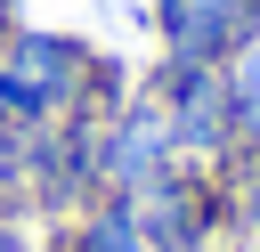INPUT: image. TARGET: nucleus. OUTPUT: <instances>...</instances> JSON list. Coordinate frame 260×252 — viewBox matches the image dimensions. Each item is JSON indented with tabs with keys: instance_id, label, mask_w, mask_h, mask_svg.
<instances>
[{
	"instance_id": "f257e3e1",
	"label": "nucleus",
	"mask_w": 260,
	"mask_h": 252,
	"mask_svg": "<svg viewBox=\"0 0 260 252\" xmlns=\"http://www.w3.org/2000/svg\"><path fill=\"white\" fill-rule=\"evenodd\" d=\"M162 122H171V154L195 171H219L236 154V122H228V65H179L162 57V73L146 81Z\"/></svg>"
},
{
	"instance_id": "f03ea898",
	"label": "nucleus",
	"mask_w": 260,
	"mask_h": 252,
	"mask_svg": "<svg viewBox=\"0 0 260 252\" xmlns=\"http://www.w3.org/2000/svg\"><path fill=\"white\" fill-rule=\"evenodd\" d=\"M130 211L154 252H219V228H236L219 171H195V163H171L146 195H130Z\"/></svg>"
},
{
	"instance_id": "7ed1b4c3",
	"label": "nucleus",
	"mask_w": 260,
	"mask_h": 252,
	"mask_svg": "<svg viewBox=\"0 0 260 252\" xmlns=\"http://www.w3.org/2000/svg\"><path fill=\"white\" fill-rule=\"evenodd\" d=\"M89 41H73V33H41V24H16L8 41H0V73H16L32 98H41V114L49 122H65V114H81V98H89Z\"/></svg>"
},
{
	"instance_id": "20e7f679",
	"label": "nucleus",
	"mask_w": 260,
	"mask_h": 252,
	"mask_svg": "<svg viewBox=\"0 0 260 252\" xmlns=\"http://www.w3.org/2000/svg\"><path fill=\"white\" fill-rule=\"evenodd\" d=\"M171 122L154 98H130L122 114H106V138H98V195H146L162 171H171Z\"/></svg>"
},
{
	"instance_id": "39448f33",
	"label": "nucleus",
	"mask_w": 260,
	"mask_h": 252,
	"mask_svg": "<svg viewBox=\"0 0 260 252\" xmlns=\"http://www.w3.org/2000/svg\"><path fill=\"white\" fill-rule=\"evenodd\" d=\"M162 57L179 65H228L236 49L260 41V0H154Z\"/></svg>"
},
{
	"instance_id": "423d86ee",
	"label": "nucleus",
	"mask_w": 260,
	"mask_h": 252,
	"mask_svg": "<svg viewBox=\"0 0 260 252\" xmlns=\"http://www.w3.org/2000/svg\"><path fill=\"white\" fill-rule=\"evenodd\" d=\"M49 252H154V244H146V228H138V211L122 195H98V203H81V211L57 219Z\"/></svg>"
},
{
	"instance_id": "0eeeda50",
	"label": "nucleus",
	"mask_w": 260,
	"mask_h": 252,
	"mask_svg": "<svg viewBox=\"0 0 260 252\" xmlns=\"http://www.w3.org/2000/svg\"><path fill=\"white\" fill-rule=\"evenodd\" d=\"M228 122H236V154H260V41L228 57Z\"/></svg>"
},
{
	"instance_id": "6e6552de",
	"label": "nucleus",
	"mask_w": 260,
	"mask_h": 252,
	"mask_svg": "<svg viewBox=\"0 0 260 252\" xmlns=\"http://www.w3.org/2000/svg\"><path fill=\"white\" fill-rule=\"evenodd\" d=\"M24 171H32V130L0 122V203L24 211Z\"/></svg>"
},
{
	"instance_id": "1a4fd4ad",
	"label": "nucleus",
	"mask_w": 260,
	"mask_h": 252,
	"mask_svg": "<svg viewBox=\"0 0 260 252\" xmlns=\"http://www.w3.org/2000/svg\"><path fill=\"white\" fill-rule=\"evenodd\" d=\"M0 252H32V236H24V219H16V211H0Z\"/></svg>"
},
{
	"instance_id": "9d476101",
	"label": "nucleus",
	"mask_w": 260,
	"mask_h": 252,
	"mask_svg": "<svg viewBox=\"0 0 260 252\" xmlns=\"http://www.w3.org/2000/svg\"><path fill=\"white\" fill-rule=\"evenodd\" d=\"M8 33H16V0H0V41H8Z\"/></svg>"
},
{
	"instance_id": "9b49d317",
	"label": "nucleus",
	"mask_w": 260,
	"mask_h": 252,
	"mask_svg": "<svg viewBox=\"0 0 260 252\" xmlns=\"http://www.w3.org/2000/svg\"><path fill=\"white\" fill-rule=\"evenodd\" d=\"M244 228H252V252H260V211H252V219H244Z\"/></svg>"
},
{
	"instance_id": "f8f14e48",
	"label": "nucleus",
	"mask_w": 260,
	"mask_h": 252,
	"mask_svg": "<svg viewBox=\"0 0 260 252\" xmlns=\"http://www.w3.org/2000/svg\"><path fill=\"white\" fill-rule=\"evenodd\" d=\"M0 211H8V203H0Z\"/></svg>"
}]
</instances>
